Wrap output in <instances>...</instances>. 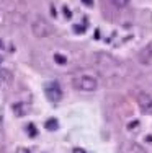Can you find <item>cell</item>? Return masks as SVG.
<instances>
[{
    "instance_id": "cell-6",
    "label": "cell",
    "mask_w": 152,
    "mask_h": 153,
    "mask_svg": "<svg viewBox=\"0 0 152 153\" xmlns=\"http://www.w3.org/2000/svg\"><path fill=\"white\" fill-rule=\"evenodd\" d=\"M129 2H131V0H110V3L111 5L115 7V8H126V7L129 5Z\"/></svg>"
},
{
    "instance_id": "cell-11",
    "label": "cell",
    "mask_w": 152,
    "mask_h": 153,
    "mask_svg": "<svg viewBox=\"0 0 152 153\" xmlns=\"http://www.w3.org/2000/svg\"><path fill=\"white\" fill-rule=\"evenodd\" d=\"M72 153H85L84 150H82V148H74V152Z\"/></svg>"
},
{
    "instance_id": "cell-5",
    "label": "cell",
    "mask_w": 152,
    "mask_h": 153,
    "mask_svg": "<svg viewBox=\"0 0 152 153\" xmlns=\"http://www.w3.org/2000/svg\"><path fill=\"white\" fill-rule=\"evenodd\" d=\"M121 153H147L146 148L142 145H139L137 142H128V143L123 145Z\"/></svg>"
},
{
    "instance_id": "cell-8",
    "label": "cell",
    "mask_w": 152,
    "mask_h": 153,
    "mask_svg": "<svg viewBox=\"0 0 152 153\" xmlns=\"http://www.w3.org/2000/svg\"><path fill=\"white\" fill-rule=\"evenodd\" d=\"M46 129L56 130V129H57V121H56V119H49V121L46 122Z\"/></svg>"
},
{
    "instance_id": "cell-7",
    "label": "cell",
    "mask_w": 152,
    "mask_h": 153,
    "mask_svg": "<svg viewBox=\"0 0 152 153\" xmlns=\"http://www.w3.org/2000/svg\"><path fill=\"white\" fill-rule=\"evenodd\" d=\"M54 60H56V64H66L67 62L66 56H62V54H59V52L54 54Z\"/></svg>"
},
{
    "instance_id": "cell-4",
    "label": "cell",
    "mask_w": 152,
    "mask_h": 153,
    "mask_svg": "<svg viewBox=\"0 0 152 153\" xmlns=\"http://www.w3.org/2000/svg\"><path fill=\"white\" fill-rule=\"evenodd\" d=\"M44 93H46V98H48L51 103H59V101L62 100V90H61V86L54 82L49 83V85H46Z\"/></svg>"
},
{
    "instance_id": "cell-10",
    "label": "cell",
    "mask_w": 152,
    "mask_h": 153,
    "mask_svg": "<svg viewBox=\"0 0 152 153\" xmlns=\"http://www.w3.org/2000/svg\"><path fill=\"white\" fill-rule=\"evenodd\" d=\"M74 30L77 33H82V31H84V28H82V26H74Z\"/></svg>"
},
{
    "instance_id": "cell-9",
    "label": "cell",
    "mask_w": 152,
    "mask_h": 153,
    "mask_svg": "<svg viewBox=\"0 0 152 153\" xmlns=\"http://www.w3.org/2000/svg\"><path fill=\"white\" fill-rule=\"evenodd\" d=\"M82 3L85 7H93V0H82Z\"/></svg>"
},
{
    "instance_id": "cell-3",
    "label": "cell",
    "mask_w": 152,
    "mask_h": 153,
    "mask_svg": "<svg viewBox=\"0 0 152 153\" xmlns=\"http://www.w3.org/2000/svg\"><path fill=\"white\" fill-rule=\"evenodd\" d=\"M136 103L144 114H152V96L146 91H139L136 94Z\"/></svg>"
},
{
    "instance_id": "cell-1",
    "label": "cell",
    "mask_w": 152,
    "mask_h": 153,
    "mask_svg": "<svg viewBox=\"0 0 152 153\" xmlns=\"http://www.w3.org/2000/svg\"><path fill=\"white\" fill-rule=\"evenodd\" d=\"M72 85L74 88H77L79 91H84V93H92L98 88V80L95 78L93 75H79L72 80Z\"/></svg>"
},
{
    "instance_id": "cell-2",
    "label": "cell",
    "mask_w": 152,
    "mask_h": 153,
    "mask_svg": "<svg viewBox=\"0 0 152 153\" xmlns=\"http://www.w3.org/2000/svg\"><path fill=\"white\" fill-rule=\"evenodd\" d=\"M31 30H33V34L38 36V38H48V36L52 34L51 23H48L44 18H39V16L31 23Z\"/></svg>"
}]
</instances>
